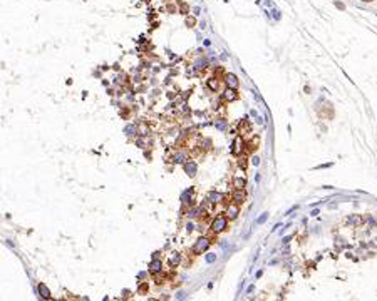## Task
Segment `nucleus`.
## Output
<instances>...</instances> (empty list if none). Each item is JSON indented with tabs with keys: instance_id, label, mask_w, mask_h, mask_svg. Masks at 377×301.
I'll use <instances>...</instances> for the list:
<instances>
[{
	"instance_id": "nucleus-25",
	"label": "nucleus",
	"mask_w": 377,
	"mask_h": 301,
	"mask_svg": "<svg viewBox=\"0 0 377 301\" xmlns=\"http://www.w3.org/2000/svg\"><path fill=\"white\" fill-rule=\"evenodd\" d=\"M215 261H216V254H213V253L206 254V263H215Z\"/></svg>"
},
{
	"instance_id": "nucleus-2",
	"label": "nucleus",
	"mask_w": 377,
	"mask_h": 301,
	"mask_svg": "<svg viewBox=\"0 0 377 301\" xmlns=\"http://www.w3.org/2000/svg\"><path fill=\"white\" fill-rule=\"evenodd\" d=\"M210 244H211L210 238L203 236V238H200L196 243H194V246H193V253H194V254H203L206 249L210 248Z\"/></svg>"
},
{
	"instance_id": "nucleus-30",
	"label": "nucleus",
	"mask_w": 377,
	"mask_h": 301,
	"mask_svg": "<svg viewBox=\"0 0 377 301\" xmlns=\"http://www.w3.org/2000/svg\"><path fill=\"white\" fill-rule=\"evenodd\" d=\"M146 288H148V284H143V286L139 288V293H144V291H146Z\"/></svg>"
},
{
	"instance_id": "nucleus-26",
	"label": "nucleus",
	"mask_w": 377,
	"mask_h": 301,
	"mask_svg": "<svg viewBox=\"0 0 377 301\" xmlns=\"http://www.w3.org/2000/svg\"><path fill=\"white\" fill-rule=\"evenodd\" d=\"M194 24H196V20H194L193 17H188V19H186V25H188V27H193Z\"/></svg>"
},
{
	"instance_id": "nucleus-3",
	"label": "nucleus",
	"mask_w": 377,
	"mask_h": 301,
	"mask_svg": "<svg viewBox=\"0 0 377 301\" xmlns=\"http://www.w3.org/2000/svg\"><path fill=\"white\" fill-rule=\"evenodd\" d=\"M238 214H240V204H237V203L228 204V208H226V211H225V216L228 217L230 221H233L238 217Z\"/></svg>"
},
{
	"instance_id": "nucleus-20",
	"label": "nucleus",
	"mask_w": 377,
	"mask_h": 301,
	"mask_svg": "<svg viewBox=\"0 0 377 301\" xmlns=\"http://www.w3.org/2000/svg\"><path fill=\"white\" fill-rule=\"evenodd\" d=\"M181 201H183V204H191V191H184L181 196Z\"/></svg>"
},
{
	"instance_id": "nucleus-4",
	"label": "nucleus",
	"mask_w": 377,
	"mask_h": 301,
	"mask_svg": "<svg viewBox=\"0 0 377 301\" xmlns=\"http://www.w3.org/2000/svg\"><path fill=\"white\" fill-rule=\"evenodd\" d=\"M243 135H237L235 137V141H233V147H231V154L233 156H242V152H243Z\"/></svg>"
},
{
	"instance_id": "nucleus-8",
	"label": "nucleus",
	"mask_w": 377,
	"mask_h": 301,
	"mask_svg": "<svg viewBox=\"0 0 377 301\" xmlns=\"http://www.w3.org/2000/svg\"><path fill=\"white\" fill-rule=\"evenodd\" d=\"M347 222H349L350 226H354V228H359V226L364 224V217L360 216V214H352V216L347 217Z\"/></svg>"
},
{
	"instance_id": "nucleus-27",
	"label": "nucleus",
	"mask_w": 377,
	"mask_h": 301,
	"mask_svg": "<svg viewBox=\"0 0 377 301\" xmlns=\"http://www.w3.org/2000/svg\"><path fill=\"white\" fill-rule=\"evenodd\" d=\"M250 161H251V164H253V166H258V164H260V157H258V156H253Z\"/></svg>"
},
{
	"instance_id": "nucleus-23",
	"label": "nucleus",
	"mask_w": 377,
	"mask_h": 301,
	"mask_svg": "<svg viewBox=\"0 0 377 301\" xmlns=\"http://www.w3.org/2000/svg\"><path fill=\"white\" fill-rule=\"evenodd\" d=\"M267 219H268V213H263V214H262V216H260V217H258V219H256V221H255V224H258V226H260V224H263V222H265V221H267Z\"/></svg>"
},
{
	"instance_id": "nucleus-10",
	"label": "nucleus",
	"mask_w": 377,
	"mask_h": 301,
	"mask_svg": "<svg viewBox=\"0 0 377 301\" xmlns=\"http://www.w3.org/2000/svg\"><path fill=\"white\" fill-rule=\"evenodd\" d=\"M184 171H186V174H188V176H196L198 166L193 162V161H186V162H184Z\"/></svg>"
},
{
	"instance_id": "nucleus-29",
	"label": "nucleus",
	"mask_w": 377,
	"mask_h": 301,
	"mask_svg": "<svg viewBox=\"0 0 377 301\" xmlns=\"http://www.w3.org/2000/svg\"><path fill=\"white\" fill-rule=\"evenodd\" d=\"M186 229H188V233H191V231H193V224H191V222H188V224H186Z\"/></svg>"
},
{
	"instance_id": "nucleus-18",
	"label": "nucleus",
	"mask_w": 377,
	"mask_h": 301,
	"mask_svg": "<svg viewBox=\"0 0 377 301\" xmlns=\"http://www.w3.org/2000/svg\"><path fill=\"white\" fill-rule=\"evenodd\" d=\"M180 261H181V254L180 253H173L171 258H169V264H171V266H178V264H180Z\"/></svg>"
},
{
	"instance_id": "nucleus-6",
	"label": "nucleus",
	"mask_w": 377,
	"mask_h": 301,
	"mask_svg": "<svg viewBox=\"0 0 377 301\" xmlns=\"http://www.w3.org/2000/svg\"><path fill=\"white\" fill-rule=\"evenodd\" d=\"M161 271H163V261L158 258H154L151 263H149V273L153 274H159Z\"/></svg>"
},
{
	"instance_id": "nucleus-31",
	"label": "nucleus",
	"mask_w": 377,
	"mask_h": 301,
	"mask_svg": "<svg viewBox=\"0 0 377 301\" xmlns=\"http://www.w3.org/2000/svg\"><path fill=\"white\" fill-rule=\"evenodd\" d=\"M317 214H318V211H317V209H313V211L310 213V216H317Z\"/></svg>"
},
{
	"instance_id": "nucleus-28",
	"label": "nucleus",
	"mask_w": 377,
	"mask_h": 301,
	"mask_svg": "<svg viewBox=\"0 0 377 301\" xmlns=\"http://www.w3.org/2000/svg\"><path fill=\"white\" fill-rule=\"evenodd\" d=\"M186 12H188V5L183 3V5H181V14H186Z\"/></svg>"
},
{
	"instance_id": "nucleus-13",
	"label": "nucleus",
	"mask_w": 377,
	"mask_h": 301,
	"mask_svg": "<svg viewBox=\"0 0 377 301\" xmlns=\"http://www.w3.org/2000/svg\"><path fill=\"white\" fill-rule=\"evenodd\" d=\"M136 144H138L139 147H143V149L149 147V144H151V141H149V135H139V137L136 139Z\"/></svg>"
},
{
	"instance_id": "nucleus-7",
	"label": "nucleus",
	"mask_w": 377,
	"mask_h": 301,
	"mask_svg": "<svg viewBox=\"0 0 377 301\" xmlns=\"http://www.w3.org/2000/svg\"><path fill=\"white\" fill-rule=\"evenodd\" d=\"M231 199H233V203H237V204H243V203H245V199H246V192H245V189H235V192H233V196H231Z\"/></svg>"
},
{
	"instance_id": "nucleus-24",
	"label": "nucleus",
	"mask_w": 377,
	"mask_h": 301,
	"mask_svg": "<svg viewBox=\"0 0 377 301\" xmlns=\"http://www.w3.org/2000/svg\"><path fill=\"white\" fill-rule=\"evenodd\" d=\"M215 126H216L218 129H225V127H226V121H225V119H218V122H215Z\"/></svg>"
},
{
	"instance_id": "nucleus-33",
	"label": "nucleus",
	"mask_w": 377,
	"mask_h": 301,
	"mask_svg": "<svg viewBox=\"0 0 377 301\" xmlns=\"http://www.w3.org/2000/svg\"><path fill=\"white\" fill-rule=\"evenodd\" d=\"M144 2H149V0H144Z\"/></svg>"
},
{
	"instance_id": "nucleus-12",
	"label": "nucleus",
	"mask_w": 377,
	"mask_h": 301,
	"mask_svg": "<svg viewBox=\"0 0 377 301\" xmlns=\"http://www.w3.org/2000/svg\"><path fill=\"white\" fill-rule=\"evenodd\" d=\"M208 201L211 204H218V203H221L223 201V194H220V192H216V191H211L208 194Z\"/></svg>"
},
{
	"instance_id": "nucleus-17",
	"label": "nucleus",
	"mask_w": 377,
	"mask_h": 301,
	"mask_svg": "<svg viewBox=\"0 0 377 301\" xmlns=\"http://www.w3.org/2000/svg\"><path fill=\"white\" fill-rule=\"evenodd\" d=\"M206 85H208L210 90H213V92H216L218 87H220V82L216 79H208V82H206Z\"/></svg>"
},
{
	"instance_id": "nucleus-22",
	"label": "nucleus",
	"mask_w": 377,
	"mask_h": 301,
	"mask_svg": "<svg viewBox=\"0 0 377 301\" xmlns=\"http://www.w3.org/2000/svg\"><path fill=\"white\" fill-rule=\"evenodd\" d=\"M138 134H139V135H149L148 126H146V124H141V126L138 127Z\"/></svg>"
},
{
	"instance_id": "nucleus-9",
	"label": "nucleus",
	"mask_w": 377,
	"mask_h": 301,
	"mask_svg": "<svg viewBox=\"0 0 377 301\" xmlns=\"http://www.w3.org/2000/svg\"><path fill=\"white\" fill-rule=\"evenodd\" d=\"M223 99H225L226 102H233V101H237V99H238V96H237V90H235V89H230V87H226V89H225V92H223Z\"/></svg>"
},
{
	"instance_id": "nucleus-5",
	"label": "nucleus",
	"mask_w": 377,
	"mask_h": 301,
	"mask_svg": "<svg viewBox=\"0 0 377 301\" xmlns=\"http://www.w3.org/2000/svg\"><path fill=\"white\" fill-rule=\"evenodd\" d=\"M225 84H226V87L237 90L238 85H240V82H238V77L235 75V74H226V75H225Z\"/></svg>"
},
{
	"instance_id": "nucleus-1",
	"label": "nucleus",
	"mask_w": 377,
	"mask_h": 301,
	"mask_svg": "<svg viewBox=\"0 0 377 301\" xmlns=\"http://www.w3.org/2000/svg\"><path fill=\"white\" fill-rule=\"evenodd\" d=\"M226 228H228V217L226 216H216L215 217V221L211 222V231H213L215 234L223 233Z\"/></svg>"
},
{
	"instance_id": "nucleus-21",
	"label": "nucleus",
	"mask_w": 377,
	"mask_h": 301,
	"mask_svg": "<svg viewBox=\"0 0 377 301\" xmlns=\"http://www.w3.org/2000/svg\"><path fill=\"white\" fill-rule=\"evenodd\" d=\"M245 132H250V126L246 124V121H243L240 124V135H245Z\"/></svg>"
},
{
	"instance_id": "nucleus-16",
	"label": "nucleus",
	"mask_w": 377,
	"mask_h": 301,
	"mask_svg": "<svg viewBox=\"0 0 377 301\" xmlns=\"http://www.w3.org/2000/svg\"><path fill=\"white\" fill-rule=\"evenodd\" d=\"M124 132H126V135H129V137H132L134 134H138V127H136L134 124H129L124 127Z\"/></svg>"
},
{
	"instance_id": "nucleus-15",
	"label": "nucleus",
	"mask_w": 377,
	"mask_h": 301,
	"mask_svg": "<svg viewBox=\"0 0 377 301\" xmlns=\"http://www.w3.org/2000/svg\"><path fill=\"white\" fill-rule=\"evenodd\" d=\"M173 161L178 164H184L186 161H188V156H186V152H175V156H173Z\"/></svg>"
},
{
	"instance_id": "nucleus-19",
	"label": "nucleus",
	"mask_w": 377,
	"mask_h": 301,
	"mask_svg": "<svg viewBox=\"0 0 377 301\" xmlns=\"http://www.w3.org/2000/svg\"><path fill=\"white\" fill-rule=\"evenodd\" d=\"M238 167L243 169V171L248 167V159L245 157V156H238Z\"/></svg>"
},
{
	"instance_id": "nucleus-11",
	"label": "nucleus",
	"mask_w": 377,
	"mask_h": 301,
	"mask_svg": "<svg viewBox=\"0 0 377 301\" xmlns=\"http://www.w3.org/2000/svg\"><path fill=\"white\" fill-rule=\"evenodd\" d=\"M37 291H39L40 298H44V299H51V298H52V296H51V291H49V288L45 286L44 283H40L39 286H37Z\"/></svg>"
},
{
	"instance_id": "nucleus-14",
	"label": "nucleus",
	"mask_w": 377,
	"mask_h": 301,
	"mask_svg": "<svg viewBox=\"0 0 377 301\" xmlns=\"http://www.w3.org/2000/svg\"><path fill=\"white\" fill-rule=\"evenodd\" d=\"M245 186H246V179H245V176H240V177H235L233 179V187L235 189H245Z\"/></svg>"
},
{
	"instance_id": "nucleus-32",
	"label": "nucleus",
	"mask_w": 377,
	"mask_h": 301,
	"mask_svg": "<svg viewBox=\"0 0 377 301\" xmlns=\"http://www.w3.org/2000/svg\"><path fill=\"white\" fill-rule=\"evenodd\" d=\"M364 2H372V0H364Z\"/></svg>"
}]
</instances>
